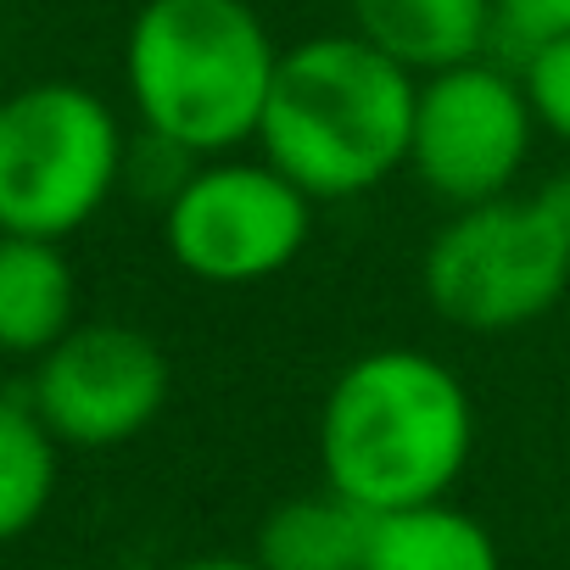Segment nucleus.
Returning a JSON list of instances; mask_svg holds the SVG:
<instances>
[{
  "label": "nucleus",
  "instance_id": "1",
  "mask_svg": "<svg viewBox=\"0 0 570 570\" xmlns=\"http://www.w3.org/2000/svg\"><path fill=\"white\" fill-rule=\"evenodd\" d=\"M475 453V403L453 364L420 347L358 353L320 403V475L370 514L453 498Z\"/></svg>",
  "mask_w": 570,
  "mask_h": 570
},
{
  "label": "nucleus",
  "instance_id": "2",
  "mask_svg": "<svg viewBox=\"0 0 570 570\" xmlns=\"http://www.w3.org/2000/svg\"><path fill=\"white\" fill-rule=\"evenodd\" d=\"M420 79L364 35H308L279 51L257 157L314 202H358L409 168Z\"/></svg>",
  "mask_w": 570,
  "mask_h": 570
},
{
  "label": "nucleus",
  "instance_id": "3",
  "mask_svg": "<svg viewBox=\"0 0 570 570\" xmlns=\"http://www.w3.org/2000/svg\"><path fill=\"white\" fill-rule=\"evenodd\" d=\"M279 46L252 0H140L124 35V90L140 135L196 163L257 140Z\"/></svg>",
  "mask_w": 570,
  "mask_h": 570
},
{
  "label": "nucleus",
  "instance_id": "4",
  "mask_svg": "<svg viewBox=\"0 0 570 570\" xmlns=\"http://www.w3.org/2000/svg\"><path fill=\"white\" fill-rule=\"evenodd\" d=\"M129 174V129L107 96L35 79L0 96V235L68 240Z\"/></svg>",
  "mask_w": 570,
  "mask_h": 570
},
{
  "label": "nucleus",
  "instance_id": "5",
  "mask_svg": "<svg viewBox=\"0 0 570 570\" xmlns=\"http://www.w3.org/2000/svg\"><path fill=\"white\" fill-rule=\"evenodd\" d=\"M420 292L442 325L470 336H509L564 303L570 246L553 235L537 196L459 207L425 240Z\"/></svg>",
  "mask_w": 570,
  "mask_h": 570
},
{
  "label": "nucleus",
  "instance_id": "6",
  "mask_svg": "<svg viewBox=\"0 0 570 570\" xmlns=\"http://www.w3.org/2000/svg\"><path fill=\"white\" fill-rule=\"evenodd\" d=\"M314 196H303L263 157H213L157 207L163 246L179 274L240 292L285 274L314 240Z\"/></svg>",
  "mask_w": 570,
  "mask_h": 570
},
{
  "label": "nucleus",
  "instance_id": "7",
  "mask_svg": "<svg viewBox=\"0 0 570 570\" xmlns=\"http://www.w3.org/2000/svg\"><path fill=\"white\" fill-rule=\"evenodd\" d=\"M531 146H537V112L520 85V68L475 57L420 79L409 174L442 207L459 213V207L514 196Z\"/></svg>",
  "mask_w": 570,
  "mask_h": 570
},
{
  "label": "nucleus",
  "instance_id": "8",
  "mask_svg": "<svg viewBox=\"0 0 570 570\" xmlns=\"http://www.w3.org/2000/svg\"><path fill=\"white\" fill-rule=\"evenodd\" d=\"M23 397L57 436V448L107 453L163 420L174 397V364L140 325L79 320L46 358H35Z\"/></svg>",
  "mask_w": 570,
  "mask_h": 570
},
{
  "label": "nucleus",
  "instance_id": "9",
  "mask_svg": "<svg viewBox=\"0 0 570 570\" xmlns=\"http://www.w3.org/2000/svg\"><path fill=\"white\" fill-rule=\"evenodd\" d=\"M353 35L403 62L414 79L475 62L498 46L492 0H347Z\"/></svg>",
  "mask_w": 570,
  "mask_h": 570
},
{
  "label": "nucleus",
  "instance_id": "10",
  "mask_svg": "<svg viewBox=\"0 0 570 570\" xmlns=\"http://www.w3.org/2000/svg\"><path fill=\"white\" fill-rule=\"evenodd\" d=\"M79 325V274L68 240L0 235V353L46 358Z\"/></svg>",
  "mask_w": 570,
  "mask_h": 570
},
{
  "label": "nucleus",
  "instance_id": "11",
  "mask_svg": "<svg viewBox=\"0 0 570 570\" xmlns=\"http://www.w3.org/2000/svg\"><path fill=\"white\" fill-rule=\"evenodd\" d=\"M375 514L358 509L353 498L320 487L274 503L257 520L252 559L263 570H364Z\"/></svg>",
  "mask_w": 570,
  "mask_h": 570
},
{
  "label": "nucleus",
  "instance_id": "12",
  "mask_svg": "<svg viewBox=\"0 0 570 570\" xmlns=\"http://www.w3.org/2000/svg\"><path fill=\"white\" fill-rule=\"evenodd\" d=\"M364 570H503L498 537L453 498L375 514Z\"/></svg>",
  "mask_w": 570,
  "mask_h": 570
},
{
  "label": "nucleus",
  "instance_id": "13",
  "mask_svg": "<svg viewBox=\"0 0 570 570\" xmlns=\"http://www.w3.org/2000/svg\"><path fill=\"white\" fill-rule=\"evenodd\" d=\"M62 448L29 409V397L0 392V548L29 537L57 503Z\"/></svg>",
  "mask_w": 570,
  "mask_h": 570
},
{
  "label": "nucleus",
  "instance_id": "14",
  "mask_svg": "<svg viewBox=\"0 0 570 570\" xmlns=\"http://www.w3.org/2000/svg\"><path fill=\"white\" fill-rule=\"evenodd\" d=\"M520 85L531 96V112H537V129L553 135L559 146H570V35L564 40H548L537 51H525L520 62Z\"/></svg>",
  "mask_w": 570,
  "mask_h": 570
},
{
  "label": "nucleus",
  "instance_id": "15",
  "mask_svg": "<svg viewBox=\"0 0 570 570\" xmlns=\"http://www.w3.org/2000/svg\"><path fill=\"white\" fill-rule=\"evenodd\" d=\"M492 7H498V46H509L514 62L570 35V0H492Z\"/></svg>",
  "mask_w": 570,
  "mask_h": 570
},
{
  "label": "nucleus",
  "instance_id": "16",
  "mask_svg": "<svg viewBox=\"0 0 570 570\" xmlns=\"http://www.w3.org/2000/svg\"><path fill=\"white\" fill-rule=\"evenodd\" d=\"M531 196H537L542 218L553 224V235H559V240L570 246V168H564V174H553V179H542V185H537Z\"/></svg>",
  "mask_w": 570,
  "mask_h": 570
},
{
  "label": "nucleus",
  "instance_id": "17",
  "mask_svg": "<svg viewBox=\"0 0 570 570\" xmlns=\"http://www.w3.org/2000/svg\"><path fill=\"white\" fill-rule=\"evenodd\" d=\"M163 570H263L252 553H196V559H174Z\"/></svg>",
  "mask_w": 570,
  "mask_h": 570
}]
</instances>
